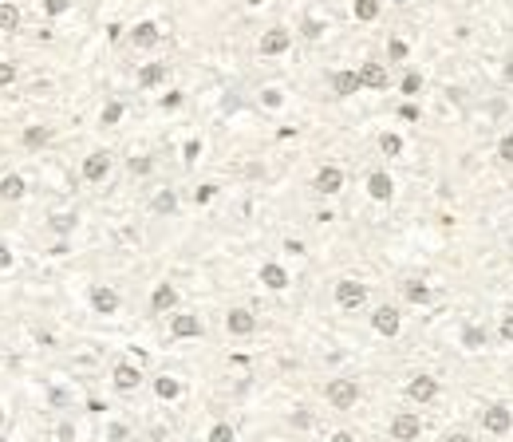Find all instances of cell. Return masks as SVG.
I'll list each match as a JSON object with an SVG mask.
<instances>
[{
    "mask_svg": "<svg viewBox=\"0 0 513 442\" xmlns=\"http://www.w3.org/2000/svg\"><path fill=\"white\" fill-rule=\"evenodd\" d=\"M324 399H328V407H332V411H351V407L359 403V383L348 379V375H340V379H328Z\"/></svg>",
    "mask_w": 513,
    "mask_h": 442,
    "instance_id": "6da1fadb",
    "label": "cell"
},
{
    "mask_svg": "<svg viewBox=\"0 0 513 442\" xmlns=\"http://www.w3.org/2000/svg\"><path fill=\"white\" fill-rule=\"evenodd\" d=\"M111 166H115V154L107 150V146H95L91 154L83 158V166H79V174H83V182H107V174H111Z\"/></svg>",
    "mask_w": 513,
    "mask_h": 442,
    "instance_id": "7a4b0ae2",
    "label": "cell"
},
{
    "mask_svg": "<svg viewBox=\"0 0 513 442\" xmlns=\"http://www.w3.org/2000/svg\"><path fill=\"white\" fill-rule=\"evenodd\" d=\"M336 304L343 308V312H356V308L368 304V284L356 281V277H343V281H336Z\"/></svg>",
    "mask_w": 513,
    "mask_h": 442,
    "instance_id": "3957f363",
    "label": "cell"
},
{
    "mask_svg": "<svg viewBox=\"0 0 513 442\" xmlns=\"http://www.w3.org/2000/svg\"><path fill=\"white\" fill-rule=\"evenodd\" d=\"M482 431L494 434V438H505V434L513 431V411L505 407V403H489V407H482Z\"/></svg>",
    "mask_w": 513,
    "mask_h": 442,
    "instance_id": "277c9868",
    "label": "cell"
},
{
    "mask_svg": "<svg viewBox=\"0 0 513 442\" xmlns=\"http://www.w3.org/2000/svg\"><path fill=\"white\" fill-rule=\"evenodd\" d=\"M387 434H391V442H419L423 418L415 415V411H399V415H391V426H387Z\"/></svg>",
    "mask_w": 513,
    "mask_h": 442,
    "instance_id": "5b68a950",
    "label": "cell"
},
{
    "mask_svg": "<svg viewBox=\"0 0 513 442\" xmlns=\"http://www.w3.org/2000/svg\"><path fill=\"white\" fill-rule=\"evenodd\" d=\"M438 391H442V383H438L435 375H427V371H415L407 379V399L410 403H435Z\"/></svg>",
    "mask_w": 513,
    "mask_h": 442,
    "instance_id": "8992f818",
    "label": "cell"
},
{
    "mask_svg": "<svg viewBox=\"0 0 513 442\" xmlns=\"http://www.w3.org/2000/svg\"><path fill=\"white\" fill-rule=\"evenodd\" d=\"M371 328H375V336H383V340H395L403 332V316L395 304H379L375 312H371Z\"/></svg>",
    "mask_w": 513,
    "mask_h": 442,
    "instance_id": "52a82bcc",
    "label": "cell"
},
{
    "mask_svg": "<svg viewBox=\"0 0 513 442\" xmlns=\"http://www.w3.org/2000/svg\"><path fill=\"white\" fill-rule=\"evenodd\" d=\"M343 182L348 178H343L340 166H336V162H324V166L316 170V178H312V190H316L320 197H336L343 190Z\"/></svg>",
    "mask_w": 513,
    "mask_h": 442,
    "instance_id": "ba28073f",
    "label": "cell"
},
{
    "mask_svg": "<svg viewBox=\"0 0 513 442\" xmlns=\"http://www.w3.org/2000/svg\"><path fill=\"white\" fill-rule=\"evenodd\" d=\"M142 367L138 364H127V359H123V364H115V371H111V383H115V391H123V395H130V391H138V387H142Z\"/></svg>",
    "mask_w": 513,
    "mask_h": 442,
    "instance_id": "9c48e42d",
    "label": "cell"
},
{
    "mask_svg": "<svg viewBox=\"0 0 513 442\" xmlns=\"http://www.w3.org/2000/svg\"><path fill=\"white\" fill-rule=\"evenodd\" d=\"M91 308H95V316H115L123 308L119 289H111V284H91Z\"/></svg>",
    "mask_w": 513,
    "mask_h": 442,
    "instance_id": "30bf717a",
    "label": "cell"
},
{
    "mask_svg": "<svg viewBox=\"0 0 513 442\" xmlns=\"http://www.w3.org/2000/svg\"><path fill=\"white\" fill-rule=\"evenodd\" d=\"M359 83L368 87V91H387L391 87V71H387V63H375V60H368V63H359Z\"/></svg>",
    "mask_w": 513,
    "mask_h": 442,
    "instance_id": "8fae6325",
    "label": "cell"
},
{
    "mask_svg": "<svg viewBox=\"0 0 513 442\" xmlns=\"http://www.w3.org/2000/svg\"><path fill=\"white\" fill-rule=\"evenodd\" d=\"M292 48V32L289 28H269L265 36H261V40H256V51H261V56H284V51Z\"/></svg>",
    "mask_w": 513,
    "mask_h": 442,
    "instance_id": "7c38bea8",
    "label": "cell"
},
{
    "mask_svg": "<svg viewBox=\"0 0 513 442\" xmlns=\"http://www.w3.org/2000/svg\"><path fill=\"white\" fill-rule=\"evenodd\" d=\"M202 332H205L202 316H194V312H174L170 316V336L174 340H197Z\"/></svg>",
    "mask_w": 513,
    "mask_h": 442,
    "instance_id": "4fadbf2b",
    "label": "cell"
},
{
    "mask_svg": "<svg viewBox=\"0 0 513 442\" xmlns=\"http://www.w3.org/2000/svg\"><path fill=\"white\" fill-rule=\"evenodd\" d=\"M225 332L237 336V340H245V336L256 332V316L249 312V308H229V312H225Z\"/></svg>",
    "mask_w": 513,
    "mask_h": 442,
    "instance_id": "5bb4252c",
    "label": "cell"
},
{
    "mask_svg": "<svg viewBox=\"0 0 513 442\" xmlns=\"http://www.w3.org/2000/svg\"><path fill=\"white\" fill-rule=\"evenodd\" d=\"M332 95L336 99H351V95H359L363 91V83H359V71H351V68H340V71H332Z\"/></svg>",
    "mask_w": 513,
    "mask_h": 442,
    "instance_id": "9a60e30c",
    "label": "cell"
},
{
    "mask_svg": "<svg viewBox=\"0 0 513 442\" xmlns=\"http://www.w3.org/2000/svg\"><path fill=\"white\" fill-rule=\"evenodd\" d=\"M150 312H178V289H174L170 281H162V284H154V292H150Z\"/></svg>",
    "mask_w": 513,
    "mask_h": 442,
    "instance_id": "2e32d148",
    "label": "cell"
},
{
    "mask_svg": "<svg viewBox=\"0 0 513 442\" xmlns=\"http://www.w3.org/2000/svg\"><path fill=\"white\" fill-rule=\"evenodd\" d=\"M158 40H162V32H158V24H154V20H138V24L130 28V43H135L138 51L158 48Z\"/></svg>",
    "mask_w": 513,
    "mask_h": 442,
    "instance_id": "e0dca14e",
    "label": "cell"
},
{
    "mask_svg": "<svg viewBox=\"0 0 513 442\" xmlns=\"http://www.w3.org/2000/svg\"><path fill=\"white\" fill-rule=\"evenodd\" d=\"M368 197L371 202H391L395 197V178L387 170H371L368 174Z\"/></svg>",
    "mask_w": 513,
    "mask_h": 442,
    "instance_id": "ac0fdd59",
    "label": "cell"
},
{
    "mask_svg": "<svg viewBox=\"0 0 513 442\" xmlns=\"http://www.w3.org/2000/svg\"><path fill=\"white\" fill-rule=\"evenodd\" d=\"M403 300L423 308V304H430V300H435V289H430L423 277H407V281H403Z\"/></svg>",
    "mask_w": 513,
    "mask_h": 442,
    "instance_id": "d6986e66",
    "label": "cell"
},
{
    "mask_svg": "<svg viewBox=\"0 0 513 442\" xmlns=\"http://www.w3.org/2000/svg\"><path fill=\"white\" fill-rule=\"evenodd\" d=\"M261 284H265L269 292H284L289 289V269L276 264V261H265L261 264Z\"/></svg>",
    "mask_w": 513,
    "mask_h": 442,
    "instance_id": "ffe728a7",
    "label": "cell"
},
{
    "mask_svg": "<svg viewBox=\"0 0 513 442\" xmlns=\"http://www.w3.org/2000/svg\"><path fill=\"white\" fill-rule=\"evenodd\" d=\"M48 143H51V127H43V123H28V127L20 130V146H24V150H43Z\"/></svg>",
    "mask_w": 513,
    "mask_h": 442,
    "instance_id": "44dd1931",
    "label": "cell"
},
{
    "mask_svg": "<svg viewBox=\"0 0 513 442\" xmlns=\"http://www.w3.org/2000/svg\"><path fill=\"white\" fill-rule=\"evenodd\" d=\"M76 225H79V213L76 210H60V213H51V217H48V230L56 233V237H71Z\"/></svg>",
    "mask_w": 513,
    "mask_h": 442,
    "instance_id": "7402d4cb",
    "label": "cell"
},
{
    "mask_svg": "<svg viewBox=\"0 0 513 442\" xmlns=\"http://www.w3.org/2000/svg\"><path fill=\"white\" fill-rule=\"evenodd\" d=\"M154 395L162 403H178L182 399V379H174V375H154Z\"/></svg>",
    "mask_w": 513,
    "mask_h": 442,
    "instance_id": "603a6c76",
    "label": "cell"
},
{
    "mask_svg": "<svg viewBox=\"0 0 513 442\" xmlns=\"http://www.w3.org/2000/svg\"><path fill=\"white\" fill-rule=\"evenodd\" d=\"M166 76H170V68H166V63H142V68H138V87H142V91H150V87H162Z\"/></svg>",
    "mask_w": 513,
    "mask_h": 442,
    "instance_id": "cb8c5ba5",
    "label": "cell"
},
{
    "mask_svg": "<svg viewBox=\"0 0 513 442\" xmlns=\"http://www.w3.org/2000/svg\"><path fill=\"white\" fill-rule=\"evenodd\" d=\"M24 194H28L24 174H4V178H0V202H20Z\"/></svg>",
    "mask_w": 513,
    "mask_h": 442,
    "instance_id": "d4e9b609",
    "label": "cell"
},
{
    "mask_svg": "<svg viewBox=\"0 0 513 442\" xmlns=\"http://www.w3.org/2000/svg\"><path fill=\"white\" fill-rule=\"evenodd\" d=\"M150 210L158 213V217H166V213H178V190H158V194L150 197Z\"/></svg>",
    "mask_w": 513,
    "mask_h": 442,
    "instance_id": "484cf974",
    "label": "cell"
},
{
    "mask_svg": "<svg viewBox=\"0 0 513 442\" xmlns=\"http://www.w3.org/2000/svg\"><path fill=\"white\" fill-rule=\"evenodd\" d=\"M379 12H383V4H379V0H351V16H356L359 24H371V20H379Z\"/></svg>",
    "mask_w": 513,
    "mask_h": 442,
    "instance_id": "4316f807",
    "label": "cell"
},
{
    "mask_svg": "<svg viewBox=\"0 0 513 442\" xmlns=\"http://www.w3.org/2000/svg\"><path fill=\"white\" fill-rule=\"evenodd\" d=\"M486 328H478V324H466L462 328V348H470V351H478V348H486Z\"/></svg>",
    "mask_w": 513,
    "mask_h": 442,
    "instance_id": "83f0119b",
    "label": "cell"
},
{
    "mask_svg": "<svg viewBox=\"0 0 513 442\" xmlns=\"http://www.w3.org/2000/svg\"><path fill=\"white\" fill-rule=\"evenodd\" d=\"M20 28V9L12 0H0V32H16Z\"/></svg>",
    "mask_w": 513,
    "mask_h": 442,
    "instance_id": "f1b7e54d",
    "label": "cell"
},
{
    "mask_svg": "<svg viewBox=\"0 0 513 442\" xmlns=\"http://www.w3.org/2000/svg\"><path fill=\"white\" fill-rule=\"evenodd\" d=\"M379 150H383V158H399L403 154V135L399 130H383V135H379Z\"/></svg>",
    "mask_w": 513,
    "mask_h": 442,
    "instance_id": "f546056e",
    "label": "cell"
},
{
    "mask_svg": "<svg viewBox=\"0 0 513 442\" xmlns=\"http://www.w3.org/2000/svg\"><path fill=\"white\" fill-rule=\"evenodd\" d=\"M123 115H127V107L115 99V103H107V107L99 110V123H103V127H115V123H123Z\"/></svg>",
    "mask_w": 513,
    "mask_h": 442,
    "instance_id": "4dcf8cb0",
    "label": "cell"
},
{
    "mask_svg": "<svg viewBox=\"0 0 513 442\" xmlns=\"http://www.w3.org/2000/svg\"><path fill=\"white\" fill-rule=\"evenodd\" d=\"M205 442H237V431H233V423H214Z\"/></svg>",
    "mask_w": 513,
    "mask_h": 442,
    "instance_id": "1f68e13d",
    "label": "cell"
},
{
    "mask_svg": "<svg viewBox=\"0 0 513 442\" xmlns=\"http://www.w3.org/2000/svg\"><path fill=\"white\" fill-rule=\"evenodd\" d=\"M127 170L135 174V178H146V174L154 170V158H146V154H135V158L127 162Z\"/></svg>",
    "mask_w": 513,
    "mask_h": 442,
    "instance_id": "d6a6232c",
    "label": "cell"
},
{
    "mask_svg": "<svg viewBox=\"0 0 513 442\" xmlns=\"http://www.w3.org/2000/svg\"><path fill=\"white\" fill-rule=\"evenodd\" d=\"M497 158H502L505 166H513V130H505V135L497 138Z\"/></svg>",
    "mask_w": 513,
    "mask_h": 442,
    "instance_id": "836d02e7",
    "label": "cell"
},
{
    "mask_svg": "<svg viewBox=\"0 0 513 442\" xmlns=\"http://www.w3.org/2000/svg\"><path fill=\"white\" fill-rule=\"evenodd\" d=\"M407 40H399V36H391V40H387V56H391V60L395 63H403V60H407Z\"/></svg>",
    "mask_w": 513,
    "mask_h": 442,
    "instance_id": "e575fe53",
    "label": "cell"
},
{
    "mask_svg": "<svg viewBox=\"0 0 513 442\" xmlns=\"http://www.w3.org/2000/svg\"><path fill=\"white\" fill-rule=\"evenodd\" d=\"M261 103H265L269 110L284 107V91H281V87H265V91H261Z\"/></svg>",
    "mask_w": 513,
    "mask_h": 442,
    "instance_id": "d590c367",
    "label": "cell"
},
{
    "mask_svg": "<svg viewBox=\"0 0 513 442\" xmlns=\"http://www.w3.org/2000/svg\"><path fill=\"white\" fill-rule=\"evenodd\" d=\"M419 87H423V76H419V71H407L403 83H399V91L403 95H419Z\"/></svg>",
    "mask_w": 513,
    "mask_h": 442,
    "instance_id": "8d00e7d4",
    "label": "cell"
},
{
    "mask_svg": "<svg viewBox=\"0 0 513 442\" xmlns=\"http://www.w3.org/2000/svg\"><path fill=\"white\" fill-rule=\"evenodd\" d=\"M214 197H217V186H214V182H202V186L194 190V202H197V205H209Z\"/></svg>",
    "mask_w": 513,
    "mask_h": 442,
    "instance_id": "74e56055",
    "label": "cell"
},
{
    "mask_svg": "<svg viewBox=\"0 0 513 442\" xmlns=\"http://www.w3.org/2000/svg\"><path fill=\"white\" fill-rule=\"evenodd\" d=\"M16 76H20L16 63H12V60H0V87H12V83H16Z\"/></svg>",
    "mask_w": 513,
    "mask_h": 442,
    "instance_id": "f35d334b",
    "label": "cell"
},
{
    "mask_svg": "<svg viewBox=\"0 0 513 442\" xmlns=\"http://www.w3.org/2000/svg\"><path fill=\"white\" fill-rule=\"evenodd\" d=\"M497 340H502V344H513V312L502 316V324H497Z\"/></svg>",
    "mask_w": 513,
    "mask_h": 442,
    "instance_id": "ab89813d",
    "label": "cell"
},
{
    "mask_svg": "<svg viewBox=\"0 0 513 442\" xmlns=\"http://www.w3.org/2000/svg\"><path fill=\"white\" fill-rule=\"evenodd\" d=\"M43 4V12H48V16H63V12L71 9V0H40Z\"/></svg>",
    "mask_w": 513,
    "mask_h": 442,
    "instance_id": "60d3db41",
    "label": "cell"
},
{
    "mask_svg": "<svg viewBox=\"0 0 513 442\" xmlns=\"http://www.w3.org/2000/svg\"><path fill=\"white\" fill-rule=\"evenodd\" d=\"M289 423L296 426V431H308V426H312V415H308V411L300 407V411H292V415H289Z\"/></svg>",
    "mask_w": 513,
    "mask_h": 442,
    "instance_id": "b9f144b4",
    "label": "cell"
},
{
    "mask_svg": "<svg viewBox=\"0 0 513 442\" xmlns=\"http://www.w3.org/2000/svg\"><path fill=\"white\" fill-rule=\"evenodd\" d=\"M56 438H60V442H76V423H68V418H63V423L56 426Z\"/></svg>",
    "mask_w": 513,
    "mask_h": 442,
    "instance_id": "7bdbcfd3",
    "label": "cell"
},
{
    "mask_svg": "<svg viewBox=\"0 0 513 442\" xmlns=\"http://www.w3.org/2000/svg\"><path fill=\"white\" fill-rule=\"evenodd\" d=\"M127 426H123V423H111V426H107V438H111V442H127Z\"/></svg>",
    "mask_w": 513,
    "mask_h": 442,
    "instance_id": "ee69618b",
    "label": "cell"
},
{
    "mask_svg": "<svg viewBox=\"0 0 513 442\" xmlns=\"http://www.w3.org/2000/svg\"><path fill=\"white\" fill-rule=\"evenodd\" d=\"M158 103H162V110H178V107H182V91H170V95H162V99H158Z\"/></svg>",
    "mask_w": 513,
    "mask_h": 442,
    "instance_id": "f6af8a7d",
    "label": "cell"
},
{
    "mask_svg": "<svg viewBox=\"0 0 513 442\" xmlns=\"http://www.w3.org/2000/svg\"><path fill=\"white\" fill-rule=\"evenodd\" d=\"M12 264H16V257H12V249L0 241V269H12Z\"/></svg>",
    "mask_w": 513,
    "mask_h": 442,
    "instance_id": "bcb514c9",
    "label": "cell"
},
{
    "mask_svg": "<svg viewBox=\"0 0 513 442\" xmlns=\"http://www.w3.org/2000/svg\"><path fill=\"white\" fill-rule=\"evenodd\" d=\"M399 115H403L407 123H415V119H419V107H415V103H403V107H399Z\"/></svg>",
    "mask_w": 513,
    "mask_h": 442,
    "instance_id": "7dc6e473",
    "label": "cell"
},
{
    "mask_svg": "<svg viewBox=\"0 0 513 442\" xmlns=\"http://www.w3.org/2000/svg\"><path fill=\"white\" fill-rule=\"evenodd\" d=\"M320 32H324V24H320V20H308V24H304V36H308V40H316Z\"/></svg>",
    "mask_w": 513,
    "mask_h": 442,
    "instance_id": "c3c4849f",
    "label": "cell"
},
{
    "mask_svg": "<svg viewBox=\"0 0 513 442\" xmlns=\"http://www.w3.org/2000/svg\"><path fill=\"white\" fill-rule=\"evenodd\" d=\"M442 442H474V434H466V431H450Z\"/></svg>",
    "mask_w": 513,
    "mask_h": 442,
    "instance_id": "681fc988",
    "label": "cell"
},
{
    "mask_svg": "<svg viewBox=\"0 0 513 442\" xmlns=\"http://www.w3.org/2000/svg\"><path fill=\"white\" fill-rule=\"evenodd\" d=\"M197 150H202V143H197V138H190V143H186V162H194Z\"/></svg>",
    "mask_w": 513,
    "mask_h": 442,
    "instance_id": "f907efd6",
    "label": "cell"
},
{
    "mask_svg": "<svg viewBox=\"0 0 513 442\" xmlns=\"http://www.w3.org/2000/svg\"><path fill=\"white\" fill-rule=\"evenodd\" d=\"M328 442H359V438H356V434H351V431H336V434H332V438H328Z\"/></svg>",
    "mask_w": 513,
    "mask_h": 442,
    "instance_id": "816d5d0a",
    "label": "cell"
},
{
    "mask_svg": "<svg viewBox=\"0 0 513 442\" xmlns=\"http://www.w3.org/2000/svg\"><path fill=\"white\" fill-rule=\"evenodd\" d=\"M4 423H9V411L0 407V431H4Z\"/></svg>",
    "mask_w": 513,
    "mask_h": 442,
    "instance_id": "f5cc1de1",
    "label": "cell"
},
{
    "mask_svg": "<svg viewBox=\"0 0 513 442\" xmlns=\"http://www.w3.org/2000/svg\"><path fill=\"white\" fill-rule=\"evenodd\" d=\"M245 4H249V9H261V4H265V0H245Z\"/></svg>",
    "mask_w": 513,
    "mask_h": 442,
    "instance_id": "db71d44e",
    "label": "cell"
}]
</instances>
